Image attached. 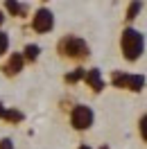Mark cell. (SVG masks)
I'll return each instance as SVG.
<instances>
[{
    "instance_id": "6da1fadb",
    "label": "cell",
    "mask_w": 147,
    "mask_h": 149,
    "mask_svg": "<svg viewBox=\"0 0 147 149\" xmlns=\"http://www.w3.org/2000/svg\"><path fill=\"white\" fill-rule=\"evenodd\" d=\"M57 54L66 59V61H75L82 63L91 56V45L86 43V38L75 36V34H66L57 41Z\"/></svg>"
},
{
    "instance_id": "7a4b0ae2",
    "label": "cell",
    "mask_w": 147,
    "mask_h": 149,
    "mask_svg": "<svg viewBox=\"0 0 147 149\" xmlns=\"http://www.w3.org/2000/svg\"><path fill=\"white\" fill-rule=\"evenodd\" d=\"M120 52L125 56V61L136 63L138 59L145 54V34L140 29L127 25L120 32Z\"/></svg>"
},
{
    "instance_id": "3957f363",
    "label": "cell",
    "mask_w": 147,
    "mask_h": 149,
    "mask_svg": "<svg viewBox=\"0 0 147 149\" xmlns=\"http://www.w3.org/2000/svg\"><path fill=\"white\" fill-rule=\"evenodd\" d=\"M68 122L75 131H88L95 122V111H93L88 104H75L70 109V115H68Z\"/></svg>"
},
{
    "instance_id": "277c9868",
    "label": "cell",
    "mask_w": 147,
    "mask_h": 149,
    "mask_svg": "<svg viewBox=\"0 0 147 149\" xmlns=\"http://www.w3.org/2000/svg\"><path fill=\"white\" fill-rule=\"evenodd\" d=\"M32 29L36 34H50L55 29V14L48 7H38L34 14H32Z\"/></svg>"
},
{
    "instance_id": "5b68a950",
    "label": "cell",
    "mask_w": 147,
    "mask_h": 149,
    "mask_svg": "<svg viewBox=\"0 0 147 149\" xmlns=\"http://www.w3.org/2000/svg\"><path fill=\"white\" fill-rule=\"evenodd\" d=\"M25 70V59H23V52H11L7 56V61L2 63V74L5 77H16Z\"/></svg>"
},
{
    "instance_id": "8992f818",
    "label": "cell",
    "mask_w": 147,
    "mask_h": 149,
    "mask_svg": "<svg viewBox=\"0 0 147 149\" xmlns=\"http://www.w3.org/2000/svg\"><path fill=\"white\" fill-rule=\"evenodd\" d=\"M84 84L88 86L93 93H102V91H104V86H106V81H104V77H102V70H100V68H88L86 74H84Z\"/></svg>"
},
{
    "instance_id": "52a82bcc",
    "label": "cell",
    "mask_w": 147,
    "mask_h": 149,
    "mask_svg": "<svg viewBox=\"0 0 147 149\" xmlns=\"http://www.w3.org/2000/svg\"><path fill=\"white\" fill-rule=\"evenodd\" d=\"M29 7L20 0H5V14L7 16H14V18H25L27 16Z\"/></svg>"
},
{
    "instance_id": "ba28073f",
    "label": "cell",
    "mask_w": 147,
    "mask_h": 149,
    "mask_svg": "<svg viewBox=\"0 0 147 149\" xmlns=\"http://www.w3.org/2000/svg\"><path fill=\"white\" fill-rule=\"evenodd\" d=\"M147 79L145 74H138V72H127V79H125V91H131V93H140L145 88Z\"/></svg>"
},
{
    "instance_id": "9c48e42d",
    "label": "cell",
    "mask_w": 147,
    "mask_h": 149,
    "mask_svg": "<svg viewBox=\"0 0 147 149\" xmlns=\"http://www.w3.org/2000/svg\"><path fill=\"white\" fill-rule=\"evenodd\" d=\"M38 56H41V45L27 43V45L23 47V59H25V63H36Z\"/></svg>"
},
{
    "instance_id": "30bf717a",
    "label": "cell",
    "mask_w": 147,
    "mask_h": 149,
    "mask_svg": "<svg viewBox=\"0 0 147 149\" xmlns=\"http://www.w3.org/2000/svg\"><path fill=\"white\" fill-rule=\"evenodd\" d=\"M143 0H131L127 5V11H125V18H127V23H134V20L140 16V11H143Z\"/></svg>"
},
{
    "instance_id": "8fae6325",
    "label": "cell",
    "mask_w": 147,
    "mask_h": 149,
    "mask_svg": "<svg viewBox=\"0 0 147 149\" xmlns=\"http://www.w3.org/2000/svg\"><path fill=\"white\" fill-rule=\"evenodd\" d=\"M2 120L9 122V124H20V122L25 120V113L18 111V109H5V115H2Z\"/></svg>"
},
{
    "instance_id": "7c38bea8",
    "label": "cell",
    "mask_w": 147,
    "mask_h": 149,
    "mask_svg": "<svg viewBox=\"0 0 147 149\" xmlns=\"http://www.w3.org/2000/svg\"><path fill=\"white\" fill-rule=\"evenodd\" d=\"M84 74H86V68H75V70H70V72L64 74V81L66 84H79V81H84Z\"/></svg>"
},
{
    "instance_id": "4fadbf2b",
    "label": "cell",
    "mask_w": 147,
    "mask_h": 149,
    "mask_svg": "<svg viewBox=\"0 0 147 149\" xmlns=\"http://www.w3.org/2000/svg\"><path fill=\"white\" fill-rule=\"evenodd\" d=\"M138 136H140V140L147 145V113H143V115L138 118Z\"/></svg>"
},
{
    "instance_id": "5bb4252c",
    "label": "cell",
    "mask_w": 147,
    "mask_h": 149,
    "mask_svg": "<svg viewBox=\"0 0 147 149\" xmlns=\"http://www.w3.org/2000/svg\"><path fill=\"white\" fill-rule=\"evenodd\" d=\"M9 34L5 32V29H0V56H5L7 52H9Z\"/></svg>"
},
{
    "instance_id": "9a60e30c",
    "label": "cell",
    "mask_w": 147,
    "mask_h": 149,
    "mask_svg": "<svg viewBox=\"0 0 147 149\" xmlns=\"http://www.w3.org/2000/svg\"><path fill=\"white\" fill-rule=\"evenodd\" d=\"M0 149H14V140L11 138H2L0 140Z\"/></svg>"
},
{
    "instance_id": "2e32d148",
    "label": "cell",
    "mask_w": 147,
    "mask_h": 149,
    "mask_svg": "<svg viewBox=\"0 0 147 149\" xmlns=\"http://www.w3.org/2000/svg\"><path fill=\"white\" fill-rule=\"evenodd\" d=\"M5 20H7V14H5V9H0V27L5 25Z\"/></svg>"
},
{
    "instance_id": "e0dca14e",
    "label": "cell",
    "mask_w": 147,
    "mask_h": 149,
    "mask_svg": "<svg viewBox=\"0 0 147 149\" xmlns=\"http://www.w3.org/2000/svg\"><path fill=\"white\" fill-rule=\"evenodd\" d=\"M5 109H7V106H5V104L0 102V120H2V115H5Z\"/></svg>"
},
{
    "instance_id": "ac0fdd59",
    "label": "cell",
    "mask_w": 147,
    "mask_h": 149,
    "mask_svg": "<svg viewBox=\"0 0 147 149\" xmlns=\"http://www.w3.org/2000/svg\"><path fill=\"white\" fill-rule=\"evenodd\" d=\"M77 149H93V147H91V145H86V142H82V145H79Z\"/></svg>"
},
{
    "instance_id": "d6986e66",
    "label": "cell",
    "mask_w": 147,
    "mask_h": 149,
    "mask_svg": "<svg viewBox=\"0 0 147 149\" xmlns=\"http://www.w3.org/2000/svg\"><path fill=\"white\" fill-rule=\"evenodd\" d=\"M100 149H109V147H106V145H102V147H100Z\"/></svg>"
},
{
    "instance_id": "ffe728a7",
    "label": "cell",
    "mask_w": 147,
    "mask_h": 149,
    "mask_svg": "<svg viewBox=\"0 0 147 149\" xmlns=\"http://www.w3.org/2000/svg\"><path fill=\"white\" fill-rule=\"evenodd\" d=\"M41 2H50V0H41Z\"/></svg>"
}]
</instances>
